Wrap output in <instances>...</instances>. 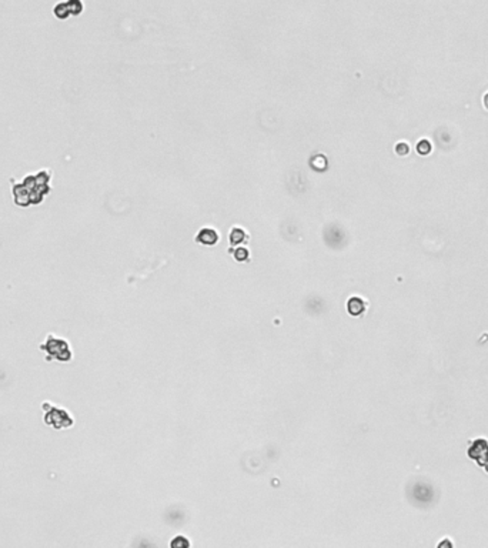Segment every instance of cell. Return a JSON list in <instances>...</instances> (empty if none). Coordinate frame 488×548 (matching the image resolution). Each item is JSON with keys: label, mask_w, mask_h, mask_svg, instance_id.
I'll list each match as a JSON object with an SVG mask.
<instances>
[{"label": "cell", "mask_w": 488, "mask_h": 548, "mask_svg": "<svg viewBox=\"0 0 488 548\" xmlns=\"http://www.w3.org/2000/svg\"><path fill=\"white\" fill-rule=\"evenodd\" d=\"M50 173L49 170H40L36 174L27 176L22 183H15L12 187L15 203L22 207L32 204H40L45 196L50 193Z\"/></svg>", "instance_id": "cell-1"}, {"label": "cell", "mask_w": 488, "mask_h": 548, "mask_svg": "<svg viewBox=\"0 0 488 548\" xmlns=\"http://www.w3.org/2000/svg\"><path fill=\"white\" fill-rule=\"evenodd\" d=\"M39 348L45 353V360L49 362L53 360L59 362H70L73 357L69 341L54 337L53 334H49L45 343L39 345Z\"/></svg>", "instance_id": "cell-2"}, {"label": "cell", "mask_w": 488, "mask_h": 548, "mask_svg": "<svg viewBox=\"0 0 488 548\" xmlns=\"http://www.w3.org/2000/svg\"><path fill=\"white\" fill-rule=\"evenodd\" d=\"M42 407L45 410V416H43L45 424L50 425V427H53L56 430H60V428H66V427H71L73 425V418H71V416L66 410L52 406L50 403H43Z\"/></svg>", "instance_id": "cell-3"}, {"label": "cell", "mask_w": 488, "mask_h": 548, "mask_svg": "<svg viewBox=\"0 0 488 548\" xmlns=\"http://www.w3.org/2000/svg\"><path fill=\"white\" fill-rule=\"evenodd\" d=\"M80 2H63V3H59L57 6H54L53 13L57 16V18L64 19L67 18L69 15H79L81 10L80 9H71V8H76L79 6Z\"/></svg>", "instance_id": "cell-4"}, {"label": "cell", "mask_w": 488, "mask_h": 548, "mask_svg": "<svg viewBox=\"0 0 488 548\" xmlns=\"http://www.w3.org/2000/svg\"><path fill=\"white\" fill-rule=\"evenodd\" d=\"M217 233L213 230V229H203L197 234L196 240L199 243H203V244H216L217 243Z\"/></svg>", "instance_id": "cell-5"}, {"label": "cell", "mask_w": 488, "mask_h": 548, "mask_svg": "<svg viewBox=\"0 0 488 548\" xmlns=\"http://www.w3.org/2000/svg\"><path fill=\"white\" fill-rule=\"evenodd\" d=\"M347 309H348V311H350V314H353V316H360V314H363L364 310H365V304H364V301L361 300V299H358V297H351V299L348 300V303H347Z\"/></svg>", "instance_id": "cell-6"}, {"label": "cell", "mask_w": 488, "mask_h": 548, "mask_svg": "<svg viewBox=\"0 0 488 548\" xmlns=\"http://www.w3.org/2000/svg\"><path fill=\"white\" fill-rule=\"evenodd\" d=\"M244 239H247V234L244 231L239 229V227L233 229V231L230 233L231 244H239L241 241H244Z\"/></svg>", "instance_id": "cell-7"}, {"label": "cell", "mask_w": 488, "mask_h": 548, "mask_svg": "<svg viewBox=\"0 0 488 548\" xmlns=\"http://www.w3.org/2000/svg\"><path fill=\"white\" fill-rule=\"evenodd\" d=\"M431 149H433L431 143L428 142V140H426V139H424V140H421V142L417 144V151L420 153V154H423V156L428 154V153L431 151Z\"/></svg>", "instance_id": "cell-8"}, {"label": "cell", "mask_w": 488, "mask_h": 548, "mask_svg": "<svg viewBox=\"0 0 488 548\" xmlns=\"http://www.w3.org/2000/svg\"><path fill=\"white\" fill-rule=\"evenodd\" d=\"M234 257L239 261H246V260H249V251L246 248H237V250H234Z\"/></svg>", "instance_id": "cell-9"}, {"label": "cell", "mask_w": 488, "mask_h": 548, "mask_svg": "<svg viewBox=\"0 0 488 548\" xmlns=\"http://www.w3.org/2000/svg\"><path fill=\"white\" fill-rule=\"evenodd\" d=\"M396 153L400 154V156H407V154L410 153L409 144H407V143H399V144L396 146Z\"/></svg>", "instance_id": "cell-10"}, {"label": "cell", "mask_w": 488, "mask_h": 548, "mask_svg": "<svg viewBox=\"0 0 488 548\" xmlns=\"http://www.w3.org/2000/svg\"><path fill=\"white\" fill-rule=\"evenodd\" d=\"M438 548H453V545H451V542H450L448 539H445V541H443V542L438 545Z\"/></svg>", "instance_id": "cell-11"}, {"label": "cell", "mask_w": 488, "mask_h": 548, "mask_svg": "<svg viewBox=\"0 0 488 548\" xmlns=\"http://www.w3.org/2000/svg\"><path fill=\"white\" fill-rule=\"evenodd\" d=\"M484 106H485V109H488V93L484 96Z\"/></svg>", "instance_id": "cell-12"}]
</instances>
